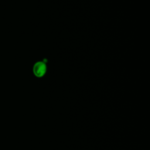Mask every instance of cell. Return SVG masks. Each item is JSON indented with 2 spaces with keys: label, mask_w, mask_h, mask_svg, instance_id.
<instances>
[{
  "label": "cell",
  "mask_w": 150,
  "mask_h": 150,
  "mask_svg": "<svg viewBox=\"0 0 150 150\" xmlns=\"http://www.w3.org/2000/svg\"><path fill=\"white\" fill-rule=\"evenodd\" d=\"M47 70V66L43 62H38L33 66V72L38 77H43Z\"/></svg>",
  "instance_id": "obj_1"
}]
</instances>
